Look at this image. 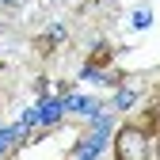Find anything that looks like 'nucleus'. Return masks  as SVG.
Masks as SVG:
<instances>
[{
  "label": "nucleus",
  "mask_w": 160,
  "mask_h": 160,
  "mask_svg": "<svg viewBox=\"0 0 160 160\" xmlns=\"http://www.w3.org/2000/svg\"><path fill=\"white\" fill-rule=\"evenodd\" d=\"M156 133V103H149V111H145V137H152Z\"/></svg>",
  "instance_id": "3"
},
{
  "label": "nucleus",
  "mask_w": 160,
  "mask_h": 160,
  "mask_svg": "<svg viewBox=\"0 0 160 160\" xmlns=\"http://www.w3.org/2000/svg\"><path fill=\"white\" fill-rule=\"evenodd\" d=\"M145 145H149V137L137 126H122L114 133V156L118 160H145Z\"/></svg>",
  "instance_id": "1"
},
{
  "label": "nucleus",
  "mask_w": 160,
  "mask_h": 160,
  "mask_svg": "<svg viewBox=\"0 0 160 160\" xmlns=\"http://www.w3.org/2000/svg\"><path fill=\"white\" fill-rule=\"evenodd\" d=\"M111 61V46H95V53L88 57V69H99V65H107Z\"/></svg>",
  "instance_id": "2"
}]
</instances>
